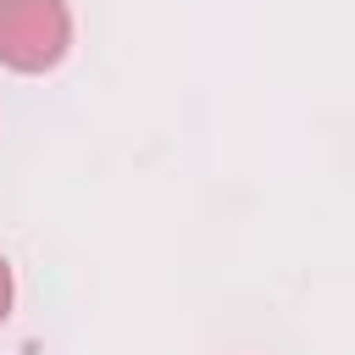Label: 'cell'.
<instances>
[{
    "mask_svg": "<svg viewBox=\"0 0 355 355\" xmlns=\"http://www.w3.org/2000/svg\"><path fill=\"white\" fill-rule=\"evenodd\" d=\"M72 50L67 0H0V67L39 78L55 72Z\"/></svg>",
    "mask_w": 355,
    "mask_h": 355,
    "instance_id": "cell-1",
    "label": "cell"
},
{
    "mask_svg": "<svg viewBox=\"0 0 355 355\" xmlns=\"http://www.w3.org/2000/svg\"><path fill=\"white\" fill-rule=\"evenodd\" d=\"M11 305H17V277H11V261L0 255V327L11 322Z\"/></svg>",
    "mask_w": 355,
    "mask_h": 355,
    "instance_id": "cell-2",
    "label": "cell"
}]
</instances>
